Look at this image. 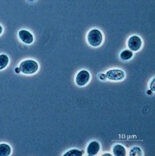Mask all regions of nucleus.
I'll list each match as a JSON object with an SVG mask.
<instances>
[{
  "mask_svg": "<svg viewBox=\"0 0 155 156\" xmlns=\"http://www.w3.org/2000/svg\"><path fill=\"white\" fill-rule=\"evenodd\" d=\"M20 71L24 74H33L39 69V65L33 60H27L23 61L19 65Z\"/></svg>",
  "mask_w": 155,
  "mask_h": 156,
  "instance_id": "f257e3e1",
  "label": "nucleus"
},
{
  "mask_svg": "<svg viewBox=\"0 0 155 156\" xmlns=\"http://www.w3.org/2000/svg\"><path fill=\"white\" fill-rule=\"evenodd\" d=\"M88 42L93 47H98L101 44L103 40V35L99 30L93 29L89 31L87 36Z\"/></svg>",
  "mask_w": 155,
  "mask_h": 156,
  "instance_id": "f03ea898",
  "label": "nucleus"
},
{
  "mask_svg": "<svg viewBox=\"0 0 155 156\" xmlns=\"http://www.w3.org/2000/svg\"><path fill=\"white\" fill-rule=\"evenodd\" d=\"M90 80V74L86 70H81L76 76V82L79 86H84Z\"/></svg>",
  "mask_w": 155,
  "mask_h": 156,
  "instance_id": "7ed1b4c3",
  "label": "nucleus"
},
{
  "mask_svg": "<svg viewBox=\"0 0 155 156\" xmlns=\"http://www.w3.org/2000/svg\"><path fill=\"white\" fill-rule=\"evenodd\" d=\"M105 76L111 80H121L125 78V73L121 69H111L107 72Z\"/></svg>",
  "mask_w": 155,
  "mask_h": 156,
  "instance_id": "20e7f679",
  "label": "nucleus"
},
{
  "mask_svg": "<svg viewBox=\"0 0 155 156\" xmlns=\"http://www.w3.org/2000/svg\"><path fill=\"white\" fill-rule=\"evenodd\" d=\"M142 42L140 37L137 36H131L128 40V46L131 51H137L142 47Z\"/></svg>",
  "mask_w": 155,
  "mask_h": 156,
  "instance_id": "39448f33",
  "label": "nucleus"
},
{
  "mask_svg": "<svg viewBox=\"0 0 155 156\" xmlns=\"http://www.w3.org/2000/svg\"><path fill=\"white\" fill-rule=\"evenodd\" d=\"M19 39L22 40L23 42L27 44H31V43L34 41V37L31 32L26 30H21L19 32Z\"/></svg>",
  "mask_w": 155,
  "mask_h": 156,
  "instance_id": "423d86ee",
  "label": "nucleus"
},
{
  "mask_svg": "<svg viewBox=\"0 0 155 156\" xmlns=\"http://www.w3.org/2000/svg\"><path fill=\"white\" fill-rule=\"evenodd\" d=\"M100 151V144L97 141H93L89 143L87 148V153L90 156L96 155Z\"/></svg>",
  "mask_w": 155,
  "mask_h": 156,
  "instance_id": "0eeeda50",
  "label": "nucleus"
},
{
  "mask_svg": "<svg viewBox=\"0 0 155 156\" xmlns=\"http://www.w3.org/2000/svg\"><path fill=\"white\" fill-rule=\"evenodd\" d=\"M113 154L115 156H125L126 155V151L125 147L122 145H116L113 147Z\"/></svg>",
  "mask_w": 155,
  "mask_h": 156,
  "instance_id": "6e6552de",
  "label": "nucleus"
},
{
  "mask_svg": "<svg viewBox=\"0 0 155 156\" xmlns=\"http://www.w3.org/2000/svg\"><path fill=\"white\" fill-rule=\"evenodd\" d=\"M11 147L7 144H0V156H8L11 154Z\"/></svg>",
  "mask_w": 155,
  "mask_h": 156,
  "instance_id": "1a4fd4ad",
  "label": "nucleus"
},
{
  "mask_svg": "<svg viewBox=\"0 0 155 156\" xmlns=\"http://www.w3.org/2000/svg\"><path fill=\"white\" fill-rule=\"evenodd\" d=\"M8 63H9V58L7 55H5V54L0 55V70L7 67Z\"/></svg>",
  "mask_w": 155,
  "mask_h": 156,
  "instance_id": "9d476101",
  "label": "nucleus"
},
{
  "mask_svg": "<svg viewBox=\"0 0 155 156\" xmlns=\"http://www.w3.org/2000/svg\"><path fill=\"white\" fill-rule=\"evenodd\" d=\"M133 51H129V50H125L121 53V58L123 60H129L133 57Z\"/></svg>",
  "mask_w": 155,
  "mask_h": 156,
  "instance_id": "9b49d317",
  "label": "nucleus"
},
{
  "mask_svg": "<svg viewBox=\"0 0 155 156\" xmlns=\"http://www.w3.org/2000/svg\"><path fill=\"white\" fill-rule=\"evenodd\" d=\"M64 156H81L83 155V151H80L79 150L72 149L69 151L64 154Z\"/></svg>",
  "mask_w": 155,
  "mask_h": 156,
  "instance_id": "f8f14e48",
  "label": "nucleus"
},
{
  "mask_svg": "<svg viewBox=\"0 0 155 156\" xmlns=\"http://www.w3.org/2000/svg\"><path fill=\"white\" fill-rule=\"evenodd\" d=\"M130 156H133V155H142V150L140 149L139 147H133V149L131 150L130 151Z\"/></svg>",
  "mask_w": 155,
  "mask_h": 156,
  "instance_id": "ddd939ff",
  "label": "nucleus"
},
{
  "mask_svg": "<svg viewBox=\"0 0 155 156\" xmlns=\"http://www.w3.org/2000/svg\"><path fill=\"white\" fill-rule=\"evenodd\" d=\"M155 79H153L152 80V82H151L150 84V89H151V91H155Z\"/></svg>",
  "mask_w": 155,
  "mask_h": 156,
  "instance_id": "4468645a",
  "label": "nucleus"
},
{
  "mask_svg": "<svg viewBox=\"0 0 155 156\" xmlns=\"http://www.w3.org/2000/svg\"><path fill=\"white\" fill-rule=\"evenodd\" d=\"M105 75H104V74H101V75H100V80H105Z\"/></svg>",
  "mask_w": 155,
  "mask_h": 156,
  "instance_id": "2eb2a0df",
  "label": "nucleus"
},
{
  "mask_svg": "<svg viewBox=\"0 0 155 156\" xmlns=\"http://www.w3.org/2000/svg\"><path fill=\"white\" fill-rule=\"evenodd\" d=\"M2 26L0 25V35L2 34Z\"/></svg>",
  "mask_w": 155,
  "mask_h": 156,
  "instance_id": "dca6fc26",
  "label": "nucleus"
},
{
  "mask_svg": "<svg viewBox=\"0 0 155 156\" xmlns=\"http://www.w3.org/2000/svg\"><path fill=\"white\" fill-rule=\"evenodd\" d=\"M16 73H19V72H20V71H19V69H16Z\"/></svg>",
  "mask_w": 155,
  "mask_h": 156,
  "instance_id": "f3484780",
  "label": "nucleus"
},
{
  "mask_svg": "<svg viewBox=\"0 0 155 156\" xmlns=\"http://www.w3.org/2000/svg\"><path fill=\"white\" fill-rule=\"evenodd\" d=\"M104 155H105V156H110V154H104Z\"/></svg>",
  "mask_w": 155,
  "mask_h": 156,
  "instance_id": "a211bd4d",
  "label": "nucleus"
}]
</instances>
